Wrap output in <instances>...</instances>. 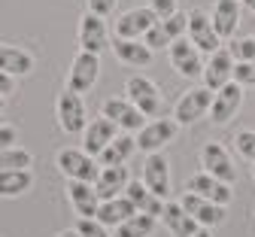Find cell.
<instances>
[{"label":"cell","mask_w":255,"mask_h":237,"mask_svg":"<svg viewBox=\"0 0 255 237\" xmlns=\"http://www.w3.org/2000/svg\"><path fill=\"white\" fill-rule=\"evenodd\" d=\"M234 55H231V49H216L210 58H207V64H204V85L210 88V91H219V88H225L228 82H234Z\"/></svg>","instance_id":"obj_12"},{"label":"cell","mask_w":255,"mask_h":237,"mask_svg":"<svg viewBox=\"0 0 255 237\" xmlns=\"http://www.w3.org/2000/svg\"><path fill=\"white\" fill-rule=\"evenodd\" d=\"M3 104H6V97H3V94H0V110H3Z\"/></svg>","instance_id":"obj_43"},{"label":"cell","mask_w":255,"mask_h":237,"mask_svg":"<svg viewBox=\"0 0 255 237\" xmlns=\"http://www.w3.org/2000/svg\"><path fill=\"white\" fill-rule=\"evenodd\" d=\"M55 119H58V128L64 134H82L85 125H88V113H85V104H82V94L64 88L55 100Z\"/></svg>","instance_id":"obj_4"},{"label":"cell","mask_w":255,"mask_h":237,"mask_svg":"<svg viewBox=\"0 0 255 237\" xmlns=\"http://www.w3.org/2000/svg\"><path fill=\"white\" fill-rule=\"evenodd\" d=\"M185 192H195V195H201V198L213 201V204H222V207H228V204H231V198H234V192H231V186H228V183H222V180L210 177L207 171L191 174V177H188Z\"/></svg>","instance_id":"obj_18"},{"label":"cell","mask_w":255,"mask_h":237,"mask_svg":"<svg viewBox=\"0 0 255 237\" xmlns=\"http://www.w3.org/2000/svg\"><path fill=\"white\" fill-rule=\"evenodd\" d=\"M243 107V85L237 82H228L225 88H219L213 94V107H210V116L216 125H228Z\"/></svg>","instance_id":"obj_17"},{"label":"cell","mask_w":255,"mask_h":237,"mask_svg":"<svg viewBox=\"0 0 255 237\" xmlns=\"http://www.w3.org/2000/svg\"><path fill=\"white\" fill-rule=\"evenodd\" d=\"M143 183L158 198L170 195V164H167L164 152H149L146 155V161H143Z\"/></svg>","instance_id":"obj_19"},{"label":"cell","mask_w":255,"mask_h":237,"mask_svg":"<svg viewBox=\"0 0 255 237\" xmlns=\"http://www.w3.org/2000/svg\"><path fill=\"white\" fill-rule=\"evenodd\" d=\"M185 37L195 43L201 52H207V55H213L216 49H222V37L213 27L210 12H204V9H191L188 12V30H185Z\"/></svg>","instance_id":"obj_13"},{"label":"cell","mask_w":255,"mask_h":237,"mask_svg":"<svg viewBox=\"0 0 255 237\" xmlns=\"http://www.w3.org/2000/svg\"><path fill=\"white\" fill-rule=\"evenodd\" d=\"M167 55H170V64H173V70L179 73V76H185V79H198V76H204V52L191 43L188 37H179L170 49H167Z\"/></svg>","instance_id":"obj_10"},{"label":"cell","mask_w":255,"mask_h":237,"mask_svg":"<svg viewBox=\"0 0 255 237\" xmlns=\"http://www.w3.org/2000/svg\"><path fill=\"white\" fill-rule=\"evenodd\" d=\"M55 164H58V171L67 180H79V183H91V186H94V180H98V174H101L98 158L88 155L85 149H61L55 155Z\"/></svg>","instance_id":"obj_3"},{"label":"cell","mask_w":255,"mask_h":237,"mask_svg":"<svg viewBox=\"0 0 255 237\" xmlns=\"http://www.w3.org/2000/svg\"><path fill=\"white\" fill-rule=\"evenodd\" d=\"M228 49H231L234 61H255V37H243V40H234Z\"/></svg>","instance_id":"obj_34"},{"label":"cell","mask_w":255,"mask_h":237,"mask_svg":"<svg viewBox=\"0 0 255 237\" xmlns=\"http://www.w3.org/2000/svg\"><path fill=\"white\" fill-rule=\"evenodd\" d=\"M113 52L128 67H149L152 64V49L143 40H122V37H116L113 40Z\"/></svg>","instance_id":"obj_25"},{"label":"cell","mask_w":255,"mask_h":237,"mask_svg":"<svg viewBox=\"0 0 255 237\" xmlns=\"http://www.w3.org/2000/svg\"><path fill=\"white\" fill-rule=\"evenodd\" d=\"M0 125H6V122H3V116H0Z\"/></svg>","instance_id":"obj_44"},{"label":"cell","mask_w":255,"mask_h":237,"mask_svg":"<svg viewBox=\"0 0 255 237\" xmlns=\"http://www.w3.org/2000/svg\"><path fill=\"white\" fill-rule=\"evenodd\" d=\"M79 49L82 52H94V55H101L110 49V27H107V18L101 15H94L85 9V15L79 18Z\"/></svg>","instance_id":"obj_11"},{"label":"cell","mask_w":255,"mask_h":237,"mask_svg":"<svg viewBox=\"0 0 255 237\" xmlns=\"http://www.w3.org/2000/svg\"><path fill=\"white\" fill-rule=\"evenodd\" d=\"M201 167H204L210 177H216V180H222V183H228V186L237 183V167H234L231 152L222 146V143H216V140H210V143L201 146Z\"/></svg>","instance_id":"obj_8"},{"label":"cell","mask_w":255,"mask_h":237,"mask_svg":"<svg viewBox=\"0 0 255 237\" xmlns=\"http://www.w3.org/2000/svg\"><path fill=\"white\" fill-rule=\"evenodd\" d=\"M161 222H164V228H167L173 237H191V234H198V228H201L195 219L185 213L182 204H164Z\"/></svg>","instance_id":"obj_28"},{"label":"cell","mask_w":255,"mask_h":237,"mask_svg":"<svg viewBox=\"0 0 255 237\" xmlns=\"http://www.w3.org/2000/svg\"><path fill=\"white\" fill-rule=\"evenodd\" d=\"M213 94L207 85H198V88H188L185 94H179L176 107H173V119L179 125H195L198 119H204L213 107Z\"/></svg>","instance_id":"obj_5"},{"label":"cell","mask_w":255,"mask_h":237,"mask_svg":"<svg viewBox=\"0 0 255 237\" xmlns=\"http://www.w3.org/2000/svg\"><path fill=\"white\" fill-rule=\"evenodd\" d=\"M125 94L146 119H161L164 116V94L158 91V85L149 76H140V73L131 76L125 82Z\"/></svg>","instance_id":"obj_1"},{"label":"cell","mask_w":255,"mask_h":237,"mask_svg":"<svg viewBox=\"0 0 255 237\" xmlns=\"http://www.w3.org/2000/svg\"><path fill=\"white\" fill-rule=\"evenodd\" d=\"M185 30H188V12H173L167 18H158L149 33L143 37V43L155 52V49H170L179 37H185Z\"/></svg>","instance_id":"obj_6"},{"label":"cell","mask_w":255,"mask_h":237,"mask_svg":"<svg viewBox=\"0 0 255 237\" xmlns=\"http://www.w3.org/2000/svg\"><path fill=\"white\" fill-rule=\"evenodd\" d=\"M191 237H213V228H198V234H191Z\"/></svg>","instance_id":"obj_41"},{"label":"cell","mask_w":255,"mask_h":237,"mask_svg":"<svg viewBox=\"0 0 255 237\" xmlns=\"http://www.w3.org/2000/svg\"><path fill=\"white\" fill-rule=\"evenodd\" d=\"M128 183H131V180H128V167L125 164L122 167H101L98 180H94V192H98L101 201H110V198L125 195Z\"/></svg>","instance_id":"obj_23"},{"label":"cell","mask_w":255,"mask_h":237,"mask_svg":"<svg viewBox=\"0 0 255 237\" xmlns=\"http://www.w3.org/2000/svg\"><path fill=\"white\" fill-rule=\"evenodd\" d=\"M134 152H137V137H134V134L119 131V137L98 155V161H101V167H122Z\"/></svg>","instance_id":"obj_26"},{"label":"cell","mask_w":255,"mask_h":237,"mask_svg":"<svg viewBox=\"0 0 255 237\" xmlns=\"http://www.w3.org/2000/svg\"><path fill=\"white\" fill-rule=\"evenodd\" d=\"M116 3H119V0H85V6H88V12H94V15H101V18H110V15L116 12Z\"/></svg>","instance_id":"obj_36"},{"label":"cell","mask_w":255,"mask_h":237,"mask_svg":"<svg viewBox=\"0 0 255 237\" xmlns=\"http://www.w3.org/2000/svg\"><path fill=\"white\" fill-rule=\"evenodd\" d=\"M6 146H18V131L12 125H0V149Z\"/></svg>","instance_id":"obj_38"},{"label":"cell","mask_w":255,"mask_h":237,"mask_svg":"<svg viewBox=\"0 0 255 237\" xmlns=\"http://www.w3.org/2000/svg\"><path fill=\"white\" fill-rule=\"evenodd\" d=\"M149 9H152L158 18H167V15H173V12H179V9H176V0H149Z\"/></svg>","instance_id":"obj_37"},{"label":"cell","mask_w":255,"mask_h":237,"mask_svg":"<svg viewBox=\"0 0 255 237\" xmlns=\"http://www.w3.org/2000/svg\"><path fill=\"white\" fill-rule=\"evenodd\" d=\"M55 237H79V231L76 228H67V231H58Z\"/></svg>","instance_id":"obj_40"},{"label":"cell","mask_w":255,"mask_h":237,"mask_svg":"<svg viewBox=\"0 0 255 237\" xmlns=\"http://www.w3.org/2000/svg\"><path fill=\"white\" fill-rule=\"evenodd\" d=\"M155 225H158V219H155V216L134 213V216L128 219V222H122L119 228H113V231H116L113 237H152Z\"/></svg>","instance_id":"obj_30"},{"label":"cell","mask_w":255,"mask_h":237,"mask_svg":"<svg viewBox=\"0 0 255 237\" xmlns=\"http://www.w3.org/2000/svg\"><path fill=\"white\" fill-rule=\"evenodd\" d=\"M76 231H79V237H113L110 228L104 222H98V219H79Z\"/></svg>","instance_id":"obj_35"},{"label":"cell","mask_w":255,"mask_h":237,"mask_svg":"<svg viewBox=\"0 0 255 237\" xmlns=\"http://www.w3.org/2000/svg\"><path fill=\"white\" fill-rule=\"evenodd\" d=\"M176 134H179V122L161 116V119H149L134 137H137V149L149 155V152H161L167 143H173Z\"/></svg>","instance_id":"obj_2"},{"label":"cell","mask_w":255,"mask_h":237,"mask_svg":"<svg viewBox=\"0 0 255 237\" xmlns=\"http://www.w3.org/2000/svg\"><path fill=\"white\" fill-rule=\"evenodd\" d=\"M179 204L185 207V213L195 219L201 228H216V225L225 222V207H222V204H213V201H207V198H201V195H195V192H185Z\"/></svg>","instance_id":"obj_16"},{"label":"cell","mask_w":255,"mask_h":237,"mask_svg":"<svg viewBox=\"0 0 255 237\" xmlns=\"http://www.w3.org/2000/svg\"><path fill=\"white\" fill-rule=\"evenodd\" d=\"M67 198H70V207L76 210L79 219H94L101 207V198L94 192L91 183H79V180H67Z\"/></svg>","instance_id":"obj_20"},{"label":"cell","mask_w":255,"mask_h":237,"mask_svg":"<svg viewBox=\"0 0 255 237\" xmlns=\"http://www.w3.org/2000/svg\"><path fill=\"white\" fill-rule=\"evenodd\" d=\"M137 213V207L128 201L125 195H119V198H110V201H101V207H98V222H104L107 228H119L122 222H128Z\"/></svg>","instance_id":"obj_24"},{"label":"cell","mask_w":255,"mask_h":237,"mask_svg":"<svg viewBox=\"0 0 255 237\" xmlns=\"http://www.w3.org/2000/svg\"><path fill=\"white\" fill-rule=\"evenodd\" d=\"M101 116H107L110 122H116V128L125 131V134H137L149 122L128 97H107L104 104H101Z\"/></svg>","instance_id":"obj_9"},{"label":"cell","mask_w":255,"mask_h":237,"mask_svg":"<svg viewBox=\"0 0 255 237\" xmlns=\"http://www.w3.org/2000/svg\"><path fill=\"white\" fill-rule=\"evenodd\" d=\"M125 198L137 207V213H146V216H155V219H161V213H164V198H158L155 192H149L143 180H131V183H128Z\"/></svg>","instance_id":"obj_22"},{"label":"cell","mask_w":255,"mask_h":237,"mask_svg":"<svg viewBox=\"0 0 255 237\" xmlns=\"http://www.w3.org/2000/svg\"><path fill=\"white\" fill-rule=\"evenodd\" d=\"M234 82L243 88H255V61H237L234 64Z\"/></svg>","instance_id":"obj_33"},{"label":"cell","mask_w":255,"mask_h":237,"mask_svg":"<svg viewBox=\"0 0 255 237\" xmlns=\"http://www.w3.org/2000/svg\"><path fill=\"white\" fill-rule=\"evenodd\" d=\"M119 137V128H116V122H110L107 116H98V119H88V125H85V131H82V149L88 152V155H94L98 158L113 140Z\"/></svg>","instance_id":"obj_15"},{"label":"cell","mask_w":255,"mask_h":237,"mask_svg":"<svg viewBox=\"0 0 255 237\" xmlns=\"http://www.w3.org/2000/svg\"><path fill=\"white\" fill-rule=\"evenodd\" d=\"M240 6L249 9V12H255V0H240Z\"/></svg>","instance_id":"obj_42"},{"label":"cell","mask_w":255,"mask_h":237,"mask_svg":"<svg viewBox=\"0 0 255 237\" xmlns=\"http://www.w3.org/2000/svg\"><path fill=\"white\" fill-rule=\"evenodd\" d=\"M0 70L9 76H27L34 70V55L21 46H0Z\"/></svg>","instance_id":"obj_27"},{"label":"cell","mask_w":255,"mask_h":237,"mask_svg":"<svg viewBox=\"0 0 255 237\" xmlns=\"http://www.w3.org/2000/svg\"><path fill=\"white\" fill-rule=\"evenodd\" d=\"M155 21H158V15L149 6H134V9H128V12H122L116 18L113 30H116V37H122V40H143Z\"/></svg>","instance_id":"obj_14"},{"label":"cell","mask_w":255,"mask_h":237,"mask_svg":"<svg viewBox=\"0 0 255 237\" xmlns=\"http://www.w3.org/2000/svg\"><path fill=\"white\" fill-rule=\"evenodd\" d=\"M98 76H101V55L79 49V55L70 61V70H67V88L76 94H85L94 88Z\"/></svg>","instance_id":"obj_7"},{"label":"cell","mask_w":255,"mask_h":237,"mask_svg":"<svg viewBox=\"0 0 255 237\" xmlns=\"http://www.w3.org/2000/svg\"><path fill=\"white\" fill-rule=\"evenodd\" d=\"M15 91V76H9V73H3V70H0V94H12Z\"/></svg>","instance_id":"obj_39"},{"label":"cell","mask_w":255,"mask_h":237,"mask_svg":"<svg viewBox=\"0 0 255 237\" xmlns=\"http://www.w3.org/2000/svg\"><path fill=\"white\" fill-rule=\"evenodd\" d=\"M252 180H255V167H252Z\"/></svg>","instance_id":"obj_45"},{"label":"cell","mask_w":255,"mask_h":237,"mask_svg":"<svg viewBox=\"0 0 255 237\" xmlns=\"http://www.w3.org/2000/svg\"><path fill=\"white\" fill-rule=\"evenodd\" d=\"M30 164H34V155H30L24 146L0 149V171H30Z\"/></svg>","instance_id":"obj_31"},{"label":"cell","mask_w":255,"mask_h":237,"mask_svg":"<svg viewBox=\"0 0 255 237\" xmlns=\"http://www.w3.org/2000/svg\"><path fill=\"white\" fill-rule=\"evenodd\" d=\"M240 12H243L240 0H216V3H213L210 18H213V27H216V33H219L222 40H231L234 33H237Z\"/></svg>","instance_id":"obj_21"},{"label":"cell","mask_w":255,"mask_h":237,"mask_svg":"<svg viewBox=\"0 0 255 237\" xmlns=\"http://www.w3.org/2000/svg\"><path fill=\"white\" fill-rule=\"evenodd\" d=\"M34 174L30 171H0V198H18L30 192Z\"/></svg>","instance_id":"obj_29"},{"label":"cell","mask_w":255,"mask_h":237,"mask_svg":"<svg viewBox=\"0 0 255 237\" xmlns=\"http://www.w3.org/2000/svg\"><path fill=\"white\" fill-rule=\"evenodd\" d=\"M234 149L255 164V131H237V137H234Z\"/></svg>","instance_id":"obj_32"}]
</instances>
